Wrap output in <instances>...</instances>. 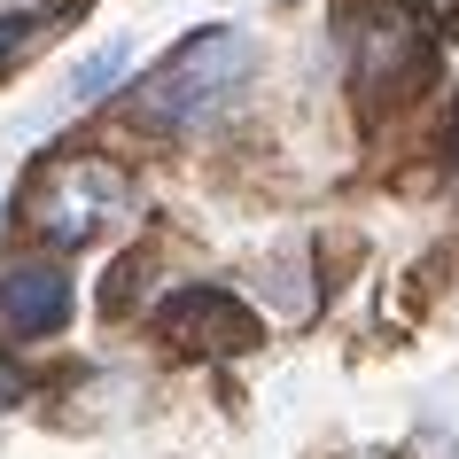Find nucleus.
<instances>
[{"mask_svg": "<svg viewBox=\"0 0 459 459\" xmlns=\"http://www.w3.org/2000/svg\"><path fill=\"white\" fill-rule=\"evenodd\" d=\"M436 71V24L405 0H374L351 24V78L366 94H412Z\"/></svg>", "mask_w": 459, "mask_h": 459, "instance_id": "nucleus-2", "label": "nucleus"}, {"mask_svg": "<svg viewBox=\"0 0 459 459\" xmlns=\"http://www.w3.org/2000/svg\"><path fill=\"white\" fill-rule=\"evenodd\" d=\"M0 319L16 327V335H55L63 319H71V273L48 265V257H31L0 281Z\"/></svg>", "mask_w": 459, "mask_h": 459, "instance_id": "nucleus-5", "label": "nucleus"}, {"mask_svg": "<svg viewBox=\"0 0 459 459\" xmlns=\"http://www.w3.org/2000/svg\"><path fill=\"white\" fill-rule=\"evenodd\" d=\"M109 211H125V171L101 156H55L31 179V226L48 242H94Z\"/></svg>", "mask_w": 459, "mask_h": 459, "instance_id": "nucleus-3", "label": "nucleus"}, {"mask_svg": "<svg viewBox=\"0 0 459 459\" xmlns=\"http://www.w3.org/2000/svg\"><path fill=\"white\" fill-rule=\"evenodd\" d=\"M452 156H459V109H452Z\"/></svg>", "mask_w": 459, "mask_h": 459, "instance_id": "nucleus-9", "label": "nucleus"}, {"mask_svg": "<svg viewBox=\"0 0 459 459\" xmlns=\"http://www.w3.org/2000/svg\"><path fill=\"white\" fill-rule=\"evenodd\" d=\"M16 397H24V374H16V366H8V359H0V412H8V405H16Z\"/></svg>", "mask_w": 459, "mask_h": 459, "instance_id": "nucleus-8", "label": "nucleus"}, {"mask_svg": "<svg viewBox=\"0 0 459 459\" xmlns=\"http://www.w3.org/2000/svg\"><path fill=\"white\" fill-rule=\"evenodd\" d=\"M31 39H39V16H0V63H8V55H24Z\"/></svg>", "mask_w": 459, "mask_h": 459, "instance_id": "nucleus-7", "label": "nucleus"}, {"mask_svg": "<svg viewBox=\"0 0 459 459\" xmlns=\"http://www.w3.org/2000/svg\"><path fill=\"white\" fill-rule=\"evenodd\" d=\"M249 71V39L242 31H195V39H179L171 48V63H156V71L133 86V117L141 125H203L218 109V101L242 86Z\"/></svg>", "mask_w": 459, "mask_h": 459, "instance_id": "nucleus-1", "label": "nucleus"}, {"mask_svg": "<svg viewBox=\"0 0 459 459\" xmlns=\"http://www.w3.org/2000/svg\"><path fill=\"white\" fill-rule=\"evenodd\" d=\"M156 327L171 342H187V351H249V342L265 335L257 312H249L242 296H226L218 281H187V289H171L156 304Z\"/></svg>", "mask_w": 459, "mask_h": 459, "instance_id": "nucleus-4", "label": "nucleus"}, {"mask_svg": "<svg viewBox=\"0 0 459 459\" xmlns=\"http://www.w3.org/2000/svg\"><path fill=\"white\" fill-rule=\"evenodd\" d=\"M125 71V39H109V48L94 55V63H86V71L71 78V101H94V94H109V78Z\"/></svg>", "mask_w": 459, "mask_h": 459, "instance_id": "nucleus-6", "label": "nucleus"}]
</instances>
